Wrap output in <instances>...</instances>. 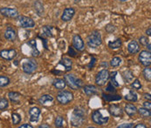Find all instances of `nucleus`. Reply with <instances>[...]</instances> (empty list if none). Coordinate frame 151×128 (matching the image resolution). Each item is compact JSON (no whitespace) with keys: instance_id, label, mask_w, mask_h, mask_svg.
Returning a JSON list of instances; mask_svg holds the SVG:
<instances>
[{"instance_id":"1","label":"nucleus","mask_w":151,"mask_h":128,"mask_svg":"<svg viewBox=\"0 0 151 128\" xmlns=\"http://www.w3.org/2000/svg\"><path fill=\"white\" fill-rule=\"evenodd\" d=\"M86 119V110L81 108V107H76L70 117V125L73 127H81Z\"/></svg>"},{"instance_id":"2","label":"nucleus","mask_w":151,"mask_h":128,"mask_svg":"<svg viewBox=\"0 0 151 128\" xmlns=\"http://www.w3.org/2000/svg\"><path fill=\"white\" fill-rule=\"evenodd\" d=\"M64 79H65L66 85L69 88H71L72 90L77 91V90L82 88L84 85V81L81 79L78 78L77 76H75L74 74H72V73L65 74Z\"/></svg>"},{"instance_id":"3","label":"nucleus","mask_w":151,"mask_h":128,"mask_svg":"<svg viewBox=\"0 0 151 128\" xmlns=\"http://www.w3.org/2000/svg\"><path fill=\"white\" fill-rule=\"evenodd\" d=\"M109 116L106 114V112L105 113L103 112L102 109L94 110L91 114L92 121L98 126H106L109 121Z\"/></svg>"},{"instance_id":"4","label":"nucleus","mask_w":151,"mask_h":128,"mask_svg":"<svg viewBox=\"0 0 151 128\" xmlns=\"http://www.w3.org/2000/svg\"><path fill=\"white\" fill-rule=\"evenodd\" d=\"M102 44V37L98 30H93L86 39V44L91 49H96Z\"/></svg>"},{"instance_id":"5","label":"nucleus","mask_w":151,"mask_h":128,"mask_svg":"<svg viewBox=\"0 0 151 128\" xmlns=\"http://www.w3.org/2000/svg\"><path fill=\"white\" fill-rule=\"evenodd\" d=\"M57 101L61 105H68L73 100V93L67 90H60V92L56 95Z\"/></svg>"},{"instance_id":"6","label":"nucleus","mask_w":151,"mask_h":128,"mask_svg":"<svg viewBox=\"0 0 151 128\" xmlns=\"http://www.w3.org/2000/svg\"><path fill=\"white\" fill-rule=\"evenodd\" d=\"M109 71L108 69L104 68L101 70L95 77V84L98 86H104L107 85L109 80Z\"/></svg>"},{"instance_id":"7","label":"nucleus","mask_w":151,"mask_h":128,"mask_svg":"<svg viewBox=\"0 0 151 128\" xmlns=\"http://www.w3.org/2000/svg\"><path fill=\"white\" fill-rule=\"evenodd\" d=\"M38 69V64L33 59H25L22 63V70L26 74H32Z\"/></svg>"},{"instance_id":"8","label":"nucleus","mask_w":151,"mask_h":128,"mask_svg":"<svg viewBox=\"0 0 151 128\" xmlns=\"http://www.w3.org/2000/svg\"><path fill=\"white\" fill-rule=\"evenodd\" d=\"M18 20V24L19 25L24 28V29H32L35 26V21L32 19V18H29L27 16H23V15H19L17 19Z\"/></svg>"},{"instance_id":"9","label":"nucleus","mask_w":151,"mask_h":128,"mask_svg":"<svg viewBox=\"0 0 151 128\" xmlns=\"http://www.w3.org/2000/svg\"><path fill=\"white\" fill-rule=\"evenodd\" d=\"M0 14L8 19H17L19 16V12L16 8L2 7L0 8Z\"/></svg>"},{"instance_id":"10","label":"nucleus","mask_w":151,"mask_h":128,"mask_svg":"<svg viewBox=\"0 0 151 128\" xmlns=\"http://www.w3.org/2000/svg\"><path fill=\"white\" fill-rule=\"evenodd\" d=\"M138 60L143 66H150L151 64V52L148 50L139 51Z\"/></svg>"},{"instance_id":"11","label":"nucleus","mask_w":151,"mask_h":128,"mask_svg":"<svg viewBox=\"0 0 151 128\" xmlns=\"http://www.w3.org/2000/svg\"><path fill=\"white\" fill-rule=\"evenodd\" d=\"M72 44H73V47L77 51H83L85 50V42L81 38V36L79 34H74L73 36Z\"/></svg>"},{"instance_id":"12","label":"nucleus","mask_w":151,"mask_h":128,"mask_svg":"<svg viewBox=\"0 0 151 128\" xmlns=\"http://www.w3.org/2000/svg\"><path fill=\"white\" fill-rule=\"evenodd\" d=\"M17 54L18 52L15 49H3L0 51V58L6 61L13 60Z\"/></svg>"},{"instance_id":"13","label":"nucleus","mask_w":151,"mask_h":128,"mask_svg":"<svg viewBox=\"0 0 151 128\" xmlns=\"http://www.w3.org/2000/svg\"><path fill=\"white\" fill-rule=\"evenodd\" d=\"M30 121L32 123H37L40 120V115H41V110L38 107H31L28 111Z\"/></svg>"},{"instance_id":"14","label":"nucleus","mask_w":151,"mask_h":128,"mask_svg":"<svg viewBox=\"0 0 151 128\" xmlns=\"http://www.w3.org/2000/svg\"><path fill=\"white\" fill-rule=\"evenodd\" d=\"M4 39L7 40V41H10V42H15L16 39H17V37H18V34H17V31L12 27V26H8L4 33Z\"/></svg>"},{"instance_id":"15","label":"nucleus","mask_w":151,"mask_h":128,"mask_svg":"<svg viewBox=\"0 0 151 128\" xmlns=\"http://www.w3.org/2000/svg\"><path fill=\"white\" fill-rule=\"evenodd\" d=\"M108 112H109V114L113 117H115V118H119V117H122L123 115V109L120 106L118 105H115V104H112L108 107Z\"/></svg>"},{"instance_id":"16","label":"nucleus","mask_w":151,"mask_h":128,"mask_svg":"<svg viewBox=\"0 0 151 128\" xmlns=\"http://www.w3.org/2000/svg\"><path fill=\"white\" fill-rule=\"evenodd\" d=\"M76 11L74 10V8L73 7H68V8H65V10L63 11V13L61 15V20L63 22H69L71 21L74 15H75Z\"/></svg>"},{"instance_id":"17","label":"nucleus","mask_w":151,"mask_h":128,"mask_svg":"<svg viewBox=\"0 0 151 128\" xmlns=\"http://www.w3.org/2000/svg\"><path fill=\"white\" fill-rule=\"evenodd\" d=\"M128 51L131 55H134L140 51V44L136 40H131L127 46Z\"/></svg>"},{"instance_id":"18","label":"nucleus","mask_w":151,"mask_h":128,"mask_svg":"<svg viewBox=\"0 0 151 128\" xmlns=\"http://www.w3.org/2000/svg\"><path fill=\"white\" fill-rule=\"evenodd\" d=\"M83 92L87 97H93L98 94V88L93 85H83Z\"/></svg>"},{"instance_id":"19","label":"nucleus","mask_w":151,"mask_h":128,"mask_svg":"<svg viewBox=\"0 0 151 128\" xmlns=\"http://www.w3.org/2000/svg\"><path fill=\"white\" fill-rule=\"evenodd\" d=\"M38 101L41 106H48V105H52L53 103L54 98L51 94H43L40 97Z\"/></svg>"},{"instance_id":"20","label":"nucleus","mask_w":151,"mask_h":128,"mask_svg":"<svg viewBox=\"0 0 151 128\" xmlns=\"http://www.w3.org/2000/svg\"><path fill=\"white\" fill-rule=\"evenodd\" d=\"M32 6H33V9L35 11L36 14L40 18L43 17L45 14V8H44L43 3L40 0H36V1H34Z\"/></svg>"},{"instance_id":"21","label":"nucleus","mask_w":151,"mask_h":128,"mask_svg":"<svg viewBox=\"0 0 151 128\" xmlns=\"http://www.w3.org/2000/svg\"><path fill=\"white\" fill-rule=\"evenodd\" d=\"M102 96V99L106 101V102H113V101H119L122 99V97L121 95H118V94H115V93H102L101 94Z\"/></svg>"},{"instance_id":"22","label":"nucleus","mask_w":151,"mask_h":128,"mask_svg":"<svg viewBox=\"0 0 151 128\" xmlns=\"http://www.w3.org/2000/svg\"><path fill=\"white\" fill-rule=\"evenodd\" d=\"M124 112L127 113L129 117L132 118L137 114V108L134 105L129 103V104H126V106L124 107Z\"/></svg>"},{"instance_id":"23","label":"nucleus","mask_w":151,"mask_h":128,"mask_svg":"<svg viewBox=\"0 0 151 128\" xmlns=\"http://www.w3.org/2000/svg\"><path fill=\"white\" fill-rule=\"evenodd\" d=\"M124 99L129 103H134L138 100V95L134 90H129V92L124 96Z\"/></svg>"},{"instance_id":"24","label":"nucleus","mask_w":151,"mask_h":128,"mask_svg":"<svg viewBox=\"0 0 151 128\" xmlns=\"http://www.w3.org/2000/svg\"><path fill=\"white\" fill-rule=\"evenodd\" d=\"M59 64H61L65 67V72H70L73 68V61L68 57H63L60 60Z\"/></svg>"},{"instance_id":"25","label":"nucleus","mask_w":151,"mask_h":128,"mask_svg":"<svg viewBox=\"0 0 151 128\" xmlns=\"http://www.w3.org/2000/svg\"><path fill=\"white\" fill-rule=\"evenodd\" d=\"M21 97V93H19L18 92H10L8 93V99H10V101H12V103H15V104L20 103Z\"/></svg>"},{"instance_id":"26","label":"nucleus","mask_w":151,"mask_h":128,"mask_svg":"<svg viewBox=\"0 0 151 128\" xmlns=\"http://www.w3.org/2000/svg\"><path fill=\"white\" fill-rule=\"evenodd\" d=\"M52 85L54 88H56L57 90H63L66 87V84L64 79H54L52 81Z\"/></svg>"},{"instance_id":"27","label":"nucleus","mask_w":151,"mask_h":128,"mask_svg":"<svg viewBox=\"0 0 151 128\" xmlns=\"http://www.w3.org/2000/svg\"><path fill=\"white\" fill-rule=\"evenodd\" d=\"M122 45V41L120 38L113 40V41H109L108 44V48H110L111 50H117L120 49Z\"/></svg>"},{"instance_id":"28","label":"nucleus","mask_w":151,"mask_h":128,"mask_svg":"<svg viewBox=\"0 0 151 128\" xmlns=\"http://www.w3.org/2000/svg\"><path fill=\"white\" fill-rule=\"evenodd\" d=\"M137 113H139L140 116L143 119H149L151 117L150 109H148V108H145L143 107L137 109Z\"/></svg>"},{"instance_id":"29","label":"nucleus","mask_w":151,"mask_h":128,"mask_svg":"<svg viewBox=\"0 0 151 128\" xmlns=\"http://www.w3.org/2000/svg\"><path fill=\"white\" fill-rule=\"evenodd\" d=\"M42 34L46 38L53 37V27L51 25H44L42 27Z\"/></svg>"},{"instance_id":"30","label":"nucleus","mask_w":151,"mask_h":128,"mask_svg":"<svg viewBox=\"0 0 151 128\" xmlns=\"http://www.w3.org/2000/svg\"><path fill=\"white\" fill-rule=\"evenodd\" d=\"M122 78H123V79L126 82L131 83V81L134 79V73L131 71H129V70L124 71L123 73H122Z\"/></svg>"},{"instance_id":"31","label":"nucleus","mask_w":151,"mask_h":128,"mask_svg":"<svg viewBox=\"0 0 151 128\" xmlns=\"http://www.w3.org/2000/svg\"><path fill=\"white\" fill-rule=\"evenodd\" d=\"M142 76L145 79L146 81H151V68L150 66H145V68L142 70Z\"/></svg>"},{"instance_id":"32","label":"nucleus","mask_w":151,"mask_h":128,"mask_svg":"<svg viewBox=\"0 0 151 128\" xmlns=\"http://www.w3.org/2000/svg\"><path fill=\"white\" fill-rule=\"evenodd\" d=\"M122 59L120 57H114L110 62H109V65L113 68H116V67H119L121 64H122Z\"/></svg>"},{"instance_id":"33","label":"nucleus","mask_w":151,"mask_h":128,"mask_svg":"<svg viewBox=\"0 0 151 128\" xmlns=\"http://www.w3.org/2000/svg\"><path fill=\"white\" fill-rule=\"evenodd\" d=\"M54 126L55 127L62 128L65 126V120L62 116H57L54 120Z\"/></svg>"},{"instance_id":"34","label":"nucleus","mask_w":151,"mask_h":128,"mask_svg":"<svg viewBox=\"0 0 151 128\" xmlns=\"http://www.w3.org/2000/svg\"><path fill=\"white\" fill-rule=\"evenodd\" d=\"M21 115L18 112H13L12 114V124L14 126L16 125H19L21 123Z\"/></svg>"},{"instance_id":"35","label":"nucleus","mask_w":151,"mask_h":128,"mask_svg":"<svg viewBox=\"0 0 151 128\" xmlns=\"http://www.w3.org/2000/svg\"><path fill=\"white\" fill-rule=\"evenodd\" d=\"M130 86H131L132 89L138 91V90H141V89H142V85L141 84V81L139 80V79H135L134 80H132V81H131Z\"/></svg>"},{"instance_id":"36","label":"nucleus","mask_w":151,"mask_h":128,"mask_svg":"<svg viewBox=\"0 0 151 128\" xmlns=\"http://www.w3.org/2000/svg\"><path fill=\"white\" fill-rule=\"evenodd\" d=\"M11 79L7 76H0V87H6L7 85H10Z\"/></svg>"},{"instance_id":"37","label":"nucleus","mask_w":151,"mask_h":128,"mask_svg":"<svg viewBox=\"0 0 151 128\" xmlns=\"http://www.w3.org/2000/svg\"><path fill=\"white\" fill-rule=\"evenodd\" d=\"M118 74V72H113L112 73H111V75L109 74V79H111V83H112V85H114L115 87H119L120 86V84L118 83V81L116 80V75Z\"/></svg>"},{"instance_id":"38","label":"nucleus","mask_w":151,"mask_h":128,"mask_svg":"<svg viewBox=\"0 0 151 128\" xmlns=\"http://www.w3.org/2000/svg\"><path fill=\"white\" fill-rule=\"evenodd\" d=\"M9 107V101L6 98H0V111L6 110Z\"/></svg>"},{"instance_id":"39","label":"nucleus","mask_w":151,"mask_h":128,"mask_svg":"<svg viewBox=\"0 0 151 128\" xmlns=\"http://www.w3.org/2000/svg\"><path fill=\"white\" fill-rule=\"evenodd\" d=\"M31 55L33 58H37L40 55V51H39V49L37 48V46H32L31 47Z\"/></svg>"},{"instance_id":"40","label":"nucleus","mask_w":151,"mask_h":128,"mask_svg":"<svg viewBox=\"0 0 151 128\" xmlns=\"http://www.w3.org/2000/svg\"><path fill=\"white\" fill-rule=\"evenodd\" d=\"M139 43H140L142 46H146L148 44L150 43V39H148L147 36H142V37L139 38Z\"/></svg>"},{"instance_id":"41","label":"nucleus","mask_w":151,"mask_h":128,"mask_svg":"<svg viewBox=\"0 0 151 128\" xmlns=\"http://www.w3.org/2000/svg\"><path fill=\"white\" fill-rule=\"evenodd\" d=\"M105 31L108 32V33H113L116 31V27L113 24H108L106 26H105Z\"/></svg>"},{"instance_id":"42","label":"nucleus","mask_w":151,"mask_h":128,"mask_svg":"<svg viewBox=\"0 0 151 128\" xmlns=\"http://www.w3.org/2000/svg\"><path fill=\"white\" fill-rule=\"evenodd\" d=\"M107 84H108V85H107V87H106V92H108L109 93H115V92H116L115 86L112 85L111 82H108Z\"/></svg>"},{"instance_id":"43","label":"nucleus","mask_w":151,"mask_h":128,"mask_svg":"<svg viewBox=\"0 0 151 128\" xmlns=\"http://www.w3.org/2000/svg\"><path fill=\"white\" fill-rule=\"evenodd\" d=\"M67 55H69L70 57H76L77 56V51L73 47V46H69L68 47V51H67Z\"/></svg>"},{"instance_id":"44","label":"nucleus","mask_w":151,"mask_h":128,"mask_svg":"<svg viewBox=\"0 0 151 128\" xmlns=\"http://www.w3.org/2000/svg\"><path fill=\"white\" fill-rule=\"evenodd\" d=\"M134 123H123L119 125L117 128H133L134 127Z\"/></svg>"},{"instance_id":"45","label":"nucleus","mask_w":151,"mask_h":128,"mask_svg":"<svg viewBox=\"0 0 151 128\" xmlns=\"http://www.w3.org/2000/svg\"><path fill=\"white\" fill-rule=\"evenodd\" d=\"M96 61H97V59H96V58H95V57H92V58H91V61H90V63H89L88 65H87V67H88V69H89V70H91V69L93 67V65H94V64L96 63Z\"/></svg>"},{"instance_id":"46","label":"nucleus","mask_w":151,"mask_h":128,"mask_svg":"<svg viewBox=\"0 0 151 128\" xmlns=\"http://www.w3.org/2000/svg\"><path fill=\"white\" fill-rule=\"evenodd\" d=\"M142 107H145V108H148V109H151V103L150 100H146L143 104H142Z\"/></svg>"},{"instance_id":"47","label":"nucleus","mask_w":151,"mask_h":128,"mask_svg":"<svg viewBox=\"0 0 151 128\" xmlns=\"http://www.w3.org/2000/svg\"><path fill=\"white\" fill-rule=\"evenodd\" d=\"M19 128H33V126H32L29 123H25V124H22L21 126H19Z\"/></svg>"},{"instance_id":"48","label":"nucleus","mask_w":151,"mask_h":128,"mask_svg":"<svg viewBox=\"0 0 151 128\" xmlns=\"http://www.w3.org/2000/svg\"><path fill=\"white\" fill-rule=\"evenodd\" d=\"M143 97H144V99H146V100H151V95L150 93H148V92H146V93H144L143 94Z\"/></svg>"},{"instance_id":"49","label":"nucleus","mask_w":151,"mask_h":128,"mask_svg":"<svg viewBox=\"0 0 151 128\" xmlns=\"http://www.w3.org/2000/svg\"><path fill=\"white\" fill-rule=\"evenodd\" d=\"M134 128H147V127L143 124V123H140V124H138V125H136V126H134Z\"/></svg>"},{"instance_id":"50","label":"nucleus","mask_w":151,"mask_h":128,"mask_svg":"<svg viewBox=\"0 0 151 128\" xmlns=\"http://www.w3.org/2000/svg\"><path fill=\"white\" fill-rule=\"evenodd\" d=\"M146 35L148 37H150L151 36V27H149L147 30H146Z\"/></svg>"},{"instance_id":"51","label":"nucleus","mask_w":151,"mask_h":128,"mask_svg":"<svg viewBox=\"0 0 151 128\" xmlns=\"http://www.w3.org/2000/svg\"><path fill=\"white\" fill-rule=\"evenodd\" d=\"M39 128H51V127L49 125H47V124H43V125L40 126Z\"/></svg>"},{"instance_id":"52","label":"nucleus","mask_w":151,"mask_h":128,"mask_svg":"<svg viewBox=\"0 0 151 128\" xmlns=\"http://www.w3.org/2000/svg\"><path fill=\"white\" fill-rule=\"evenodd\" d=\"M81 0H73V2L75 3V4H78V3H80Z\"/></svg>"},{"instance_id":"53","label":"nucleus","mask_w":151,"mask_h":128,"mask_svg":"<svg viewBox=\"0 0 151 128\" xmlns=\"http://www.w3.org/2000/svg\"><path fill=\"white\" fill-rule=\"evenodd\" d=\"M120 2H127V1H129V0H119Z\"/></svg>"}]
</instances>
